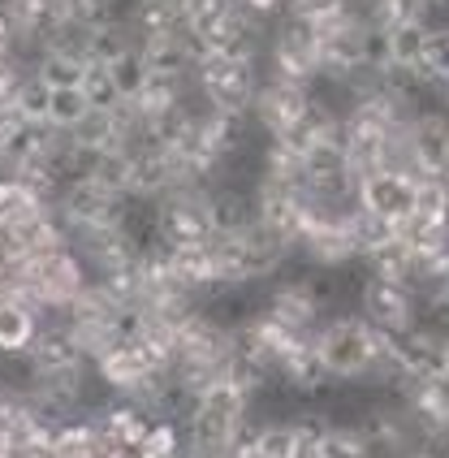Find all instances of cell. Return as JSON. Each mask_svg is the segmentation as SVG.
Here are the masks:
<instances>
[{
    "instance_id": "7a4b0ae2",
    "label": "cell",
    "mask_w": 449,
    "mask_h": 458,
    "mask_svg": "<svg viewBox=\"0 0 449 458\" xmlns=\"http://www.w3.org/2000/svg\"><path fill=\"white\" fill-rule=\"evenodd\" d=\"M406 174L415 178H449V113L415 108L406 126Z\"/></svg>"
},
{
    "instance_id": "3957f363",
    "label": "cell",
    "mask_w": 449,
    "mask_h": 458,
    "mask_svg": "<svg viewBox=\"0 0 449 458\" xmlns=\"http://www.w3.org/2000/svg\"><path fill=\"white\" fill-rule=\"evenodd\" d=\"M415 74L424 78L428 91H436L441 82H449V26H432L424 39V52L415 61Z\"/></svg>"
},
{
    "instance_id": "277c9868",
    "label": "cell",
    "mask_w": 449,
    "mask_h": 458,
    "mask_svg": "<svg viewBox=\"0 0 449 458\" xmlns=\"http://www.w3.org/2000/svg\"><path fill=\"white\" fill-rule=\"evenodd\" d=\"M436 108H445V113H449V82H441V87H436Z\"/></svg>"
},
{
    "instance_id": "6da1fadb",
    "label": "cell",
    "mask_w": 449,
    "mask_h": 458,
    "mask_svg": "<svg viewBox=\"0 0 449 458\" xmlns=\"http://www.w3.org/2000/svg\"><path fill=\"white\" fill-rule=\"evenodd\" d=\"M415 195H419V178L406 169H372L354 182V204L385 225H402L415 212Z\"/></svg>"
}]
</instances>
